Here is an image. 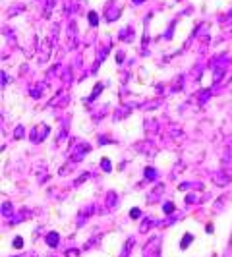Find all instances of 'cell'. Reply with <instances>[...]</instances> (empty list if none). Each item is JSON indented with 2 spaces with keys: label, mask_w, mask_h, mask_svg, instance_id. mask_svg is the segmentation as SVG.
<instances>
[{
  "label": "cell",
  "mask_w": 232,
  "mask_h": 257,
  "mask_svg": "<svg viewBox=\"0 0 232 257\" xmlns=\"http://www.w3.org/2000/svg\"><path fill=\"white\" fill-rule=\"evenodd\" d=\"M190 240H192V236H190V234H186V236H184V242H182V247H188Z\"/></svg>",
  "instance_id": "obj_2"
},
{
  "label": "cell",
  "mask_w": 232,
  "mask_h": 257,
  "mask_svg": "<svg viewBox=\"0 0 232 257\" xmlns=\"http://www.w3.org/2000/svg\"><path fill=\"white\" fill-rule=\"evenodd\" d=\"M145 174H147L149 178H155V176H157V172H155L153 168H147V170H145Z\"/></svg>",
  "instance_id": "obj_4"
},
{
  "label": "cell",
  "mask_w": 232,
  "mask_h": 257,
  "mask_svg": "<svg viewBox=\"0 0 232 257\" xmlns=\"http://www.w3.org/2000/svg\"><path fill=\"white\" fill-rule=\"evenodd\" d=\"M172 209H174L172 203H166V205H164V213H172Z\"/></svg>",
  "instance_id": "obj_6"
},
{
  "label": "cell",
  "mask_w": 232,
  "mask_h": 257,
  "mask_svg": "<svg viewBox=\"0 0 232 257\" xmlns=\"http://www.w3.org/2000/svg\"><path fill=\"white\" fill-rule=\"evenodd\" d=\"M21 245H23V240H21V238L14 240V247H21Z\"/></svg>",
  "instance_id": "obj_3"
},
{
  "label": "cell",
  "mask_w": 232,
  "mask_h": 257,
  "mask_svg": "<svg viewBox=\"0 0 232 257\" xmlns=\"http://www.w3.org/2000/svg\"><path fill=\"white\" fill-rule=\"evenodd\" d=\"M2 209H4V215H10V209H12V207H10V203H4V207H2Z\"/></svg>",
  "instance_id": "obj_5"
},
{
  "label": "cell",
  "mask_w": 232,
  "mask_h": 257,
  "mask_svg": "<svg viewBox=\"0 0 232 257\" xmlns=\"http://www.w3.org/2000/svg\"><path fill=\"white\" fill-rule=\"evenodd\" d=\"M46 242H48V245H52V247H54V245L58 244V234H56V232H50V234L46 236Z\"/></svg>",
  "instance_id": "obj_1"
},
{
  "label": "cell",
  "mask_w": 232,
  "mask_h": 257,
  "mask_svg": "<svg viewBox=\"0 0 232 257\" xmlns=\"http://www.w3.org/2000/svg\"><path fill=\"white\" fill-rule=\"evenodd\" d=\"M103 168H104V170H110V164H108L106 159H103Z\"/></svg>",
  "instance_id": "obj_7"
},
{
  "label": "cell",
  "mask_w": 232,
  "mask_h": 257,
  "mask_svg": "<svg viewBox=\"0 0 232 257\" xmlns=\"http://www.w3.org/2000/svg\"><path fill=\"white\" fill-rule=\"evenodd\" d=\"M132 217L137 219V217H139V209H132Z\"/></svg>",
  "instance_id": "obj_8"
},
{
  "label": "cell",
  "mask_w": 232,
  "mask_h": 257,
  "mask_svg": "<svg viewBox=\"0 0 232 257\" xmlns=\"http://www.w3.org/2000/svg\"><path fill=\"white\" fill-rule=\"evenodd\" d=\"M89 19H91V23H93V25L97 23V16H95V14H89Z\"/></svg>",
  "instance_id": "obj_9"
}]
</instances>
